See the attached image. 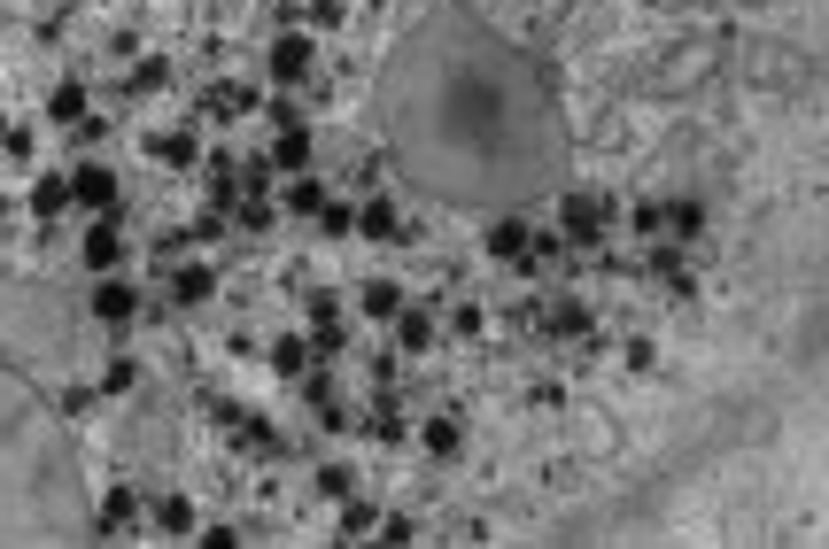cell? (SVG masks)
I'll list each match as a JSON object with an SVG mask.
<instances>
[{
    "label": "cell",
    "mask_w": 829,
    "mask_h": 549,
    "mask_svg": "<svg viewBox=\"0 0 829 549\" xmlns=\"http://www.w3.org/2000/svg\"><path fill=\"white\" fill-rule=\"evenodd\" d=\"M70 202L94 210V217H125V178H117L109 163H78V170H70Z\"/></svg>",
    "instance_id": "obj_1"
},
{
    "label": "cell",
    "mask_w": 829,
    "mask_h": 549,
    "mask_svg": "<svg viewBox=\"0 0 829 549\" xmlns=\"http://www.w3.org/2000/svg\"><path fill=\"white\" fill-rule=\"evenodd\" d=\"M558 225H566V240H597L605 225H613V194H597V187H582V194H558Z\"/></svg>",
    "instance_id": "obj_2"
},
{
    "label": "cell",
    "mask_w": 829,
    "mask_h": 549,
    "mask_svg": "<svg viewBox=\"0 0 829 549\" xmlns=\"http://www.w3.org/2000/svg\"><path fill=\"white\" fill-rule=\"evenodd\" d=\"M264 70H272L280 85H303V77L318 70V55H310V32H280V39H272V55H264Z\"/></svg>",
    "instance_id": "obj_3"
},
{
    "label": "cell",
    "mask_w": 829,
    "mask_h": 549,
    "mask_svg": "<svg viewBox=\"0 0 829 549\" xmlns=\"http://www.w3.org/2000/svg\"><path fill=\"white\" fill-rule=\"evenodd\" d=\"M163 295H171L179 310H194V302H210V295H217V271H210L202 255H179V263H171V287H163Z\"/></svg>",
    "instance_id": "obj_4"
},
{
    "label": "cell",
    "mask_w": 829,
    "mask_h": 549,
    "mask_svg": "<svg viewBox=\"0 0 829 549\" xmlns=\"http://www.w3.org/2000/svg\"><path fill=\"white\" fill-rule=\"evenodd\" d=\"M94 318H102L109 333H125V325L140 318V295H132V287L117 279V271H102V287H94Z\"/></svg>",
    "instance_id": "obj_5"
},
{
    "label": "cell",
    "mask_w": 829,
    "mask_h": 549,
    "mask_svg": "<svg viewBox=\"0 0 829 549\" xmlns=\"http://www.w3.org/2000/svg\"><path fill=\"white\" fill-rule=\"evenodd\" d=\"M350 341V325H342V302L334 295H310V356H334Z\"/></svg>",
    "instance_id": "obj_6"
},
{
    "label": "cell",
    "mask_w": 829,
    "mask_h": 549,
    "mask_svg": "<svg viewBox=\"0 0 829 549\" xmlns=\"http://www.w3.org/2000/svg\"><path fill=\"white\" fill-rule=\"evenodd\" d=\"M388 325H395V348H403V356H427V348H435V310H427V302H403Z\"/></svg>",
    "instance_id": "obj_7"
},
{
    "label": "cell",
    "mask_w": 829,
    "mask_h": 549,
    "mask_svg": "<svg viewBox=\"0 0 829 549\" xmlns=\"http://www.w3.org/2000/svg\"><path fill=\"white\" fill-rule=\"evenodd\" d=\"M528 325H543V333H566V341H582V333H590V302H573V295H558L550 310L535 302V318H528Z\"/></svg>",
    "instance_id": "obj_8"
},
{
    "label": "cell",
    "mask_w": 829,
    "mask_h": 549,
    "mask_svg": "<svg viewBox=\"0 0 829 549\" xmlns=\"http://www.w3.org/2000/svg\"><path fill=\"white\" fill-rule=\"evenodd\" d=\"M272 170H310V124H280V140H272V155H264Z\"/></svg>",
    "instance_id": "obj_9"
},
{
    "label": "cell",
    "mask_w": 829,
    "mask_h": 549,
    "mask_svg": "<svg viewBox=\"0 0 829 549\" xmlns=\"http://www.w3.org/2000/svg\"><path fill=\"white\" fill-rule=\"evenodd\" d=\"M117 263H125V225L102 217V225L86 232V271H117Z\"/></svg>",
    "instance_id": "obj_10"
},
{
    "label": "cell",
    "mask_w": 829,
    "mask_h": 549,
    "mask_svg": "<svg viewBox=\"0 0 829 549\" xmlns=\"http://www.w3.org/2000/svg\"><path fill=\"white\" fill-rule=\"evenodd\" d=\"M659 232H675V240H698V232H706V202H690V194L659 202Z\"/></svg>",
    "instance_id": "obj_11"
},
{
    "label": "cell",
    "mask_w": 829,
    "mask_h": 549,
    "mask_svg": "<svg viewBox=\"0 0 829 549\" xmlns=\"http://www.w3.org/2000/svg\"><path fill=\"white\" fill-rule=\"evenodd\" d=\"M132 518H140V496L132 488H109L102 511H94V534H132Z\"/></svg>",
    "instance_id": "obj_12"
},
{
    "label": "cell",
    "mask_w": 829,
    "mask_h": 549,
    "mask_svg": "<svg viewBox=\"0 0 829 549\" xmlns=\"http://www.w3.org/2000/svg\"><path fill=\"white\" fill-rule=\"evenodd\" d=\"M488 255L520 271V263H528V225H520V217H496V225H488Z\"/></svg>",
    "instance_id": "obj_13"
},
{
    "label": "cell",
    "mask_w": 829,
    "mask_h": 549,
    "mask_svg": "<svg viewBox=\"0 0 829 549\" xmlns=\"http://www.w3.org/2000/svg\"><path fill=\"white\" fill-rule=\"evenodd\" d=\"M419 449L435 456V465H450V456L465 449V433H458V418H450V410H442V418H427V426H419Z\"/></svg>",
    "instance_id": "obj_14"
},
{
    "label": "cell",
    "mask_w": 829,
    "mask_h": 549,
    "mask_svg": "<svg viewBox=\"0 0 829 549\" xmlns=\"http://www.w3.org/2000/svg\"><path fill=\"white\" fill-rule=\"evenodd\" d=\"M357 232H365V240H395V232H403L395 202H388V194H365V210H357Z\"/></svg>",
    "instance_id": "obj_15"
},
{
    "label": "cell",
    "mask_w": 829,
    "mask_h": 549,
    "mask_svg": "<svg viewBox=\"0 0 829 549\" xmlns=\"http://www.w3.org/2000/svg\"><path fill=\"white\" fill-rule=\"evenodd\" d=\"M357 310H365L372 325H388V318L403 310V287H395V279H365V287H357Z\"/></svg>",
    "instance_id": "obj_16"
},
{
    "label": "cell",
    "mask_w": 829,
    "mask_h": 549,
    "mask_svg": "<svg viewBox=\"0 0 829 549\" xmlns=\"http://www.w3.org/2000/svg\"><path fill=\"white\" fill-rule=\"evenodd\" d=\"M233 449H240V456H280V433H272L264 418L240 410V418H233Z\"/></svg>",
    "instance_id": "obj_17"
},
{
    "label": "cell",
    "mask_w": 829,
    "mask_h": 549,
    "mask_svg": "<svg viewBox=\"0 0 829 549\" xmlns=\"http://www.w3.org/2000/svg\"><path fill=\"white\" fill-rule=\"evenodd\" d=\"M194 526H202V511H194L187 496H155V534L179 541V534H194Z\"/></svg>",
    "instance_id": "obj_18"
},
{
    "label": "cell",
    "mask_w": 829,
    "mask_h": 549,
    "mask_svg": "<svg viewBox=\"0 0 829 549\" xmlns=\"http://www.w3.org/2000/svg\"><path fill=\"white\" fill-rule=\"evenodd\" d=\"M318 202H325L318 170H295V178H287V194H280V210H287V217H318Z\"/></svg>",
    "instance_id": "obj_19"
},
{
    "label": "cell",
    "mask_w": 829,
    "mask_h": 549,
    "mask_svg": "<svg viewBox=\"0 0 829 549\" xmlns=\"http://www.w3.org/2000/svg\"><path fill=\"white\" fill-rule=\"evenodd\" d=\"M643 271H651V279H659V287H675V295H690V263H683V248H651V255H643Z\"/></svg>",
    "instance_id": "obj_20"
},
{
    "label": "cell",
    "mask_w": 829,
    "mask_h": 549,
    "mask_svg": "<svg viewBox=\"0 0 829 549\" xmlns=\"http://www.w3.org/2000/svg\"><path fill=\"white\" fill-rule=\"evenodd\" d=\"M257 102H264L257 85H210V94H202V109H210V117H248Z\"/></svg>",
    "instance_id": "obj_21"
},
{
    "label": "cell",
    "mask_w": 829,
    "mask_h": 549,
    "mask_svg": "<svg viewBox=\"0 0 829 549\" xmlns=\"http://www.w3.org/2000/svg\"><path fill=\"white\" fill-rule=\"evenodd\" d=\"M147 155H155V163H194V155H202V140L171 124V132H147Z\"/></svg>",
    "instance_id": "obj_22"
},
{
    "label": "cell",
    "mask_w": 829,
    "mask_h": 549,
    "mask_svg": "<svg viewBox=\"0 0 829 549\" xmlns=\"http://www.w3.org/2000/svg\"><path fill=\"white\" fill-rule=\"evenodd\" d=\"M365 441H388V449L403 441V410H395L388 395H372V410H365Z\"/></svg>",
    "instance_id": "obj_23"
},
{
    "label": "cell",
    "mask_w": 829,
    "mask_h": 549,
    "mask_svg": "<svg viewBox=\"0 0 829 549\" xmlns=\"http://www.w3.org/2000/svg\"><path fill=\"white\" fill-rule=\"evenodd\" d=\"M310 363H318V356H310V341H303V333H287V341H272V372H280V380H295V372H310Z\"/></svg>",
    "instance_id": "obj_24"
},
{
    "label": "cell",
    "mask_w": 829,
    "mask_h": 549,
    "mask_svg": "<svg viewBox=\"0 0 829 549\" xmlns=\"http://www.w3.org/2000/svg\"><path fill=\"white\" fill-rule=\"evenodd\" d=\"M32 210H39L47 225H55V217L70 210V178H62V170H47V178H39V187H32Z\"/></svg>",
    "instance_id": "obj_25"
},
{
    "label": "cell",
    "mask_w": 829,
    "mask_h": 549,
    "mask_svg": "<svg viewBox=\"0 0 829 549\" xmlns=\"http://www.w3.org/2000/svg\"><path fill=\"white\" fill-rule=\"evenodd\" d=\"M47 117H55V124H78V117H86V85H78V77H62L55 94H47Z\"/></svg>",
    "instance_id": "obj_26"
},
{
    "label": "cell",
    "mask_w": 829,
    "mask_h": 549,
    "mask_svg": "<svg viewBox=\"0 0 829 549\" xmlns=\"http://www.w3.org/2000/svg\"><path fill=\"white\" fill-rule=\"evenodd\" d=\"M163 85H171V62H163V55H140L132 77H125V94H163Z\"/></svg>",
    "instance_id": "obj_27"
},
{
    "label": "cell",
    "mask_w": 829,
    "mask_h": 549,
    "mask_svg": "<svg viewBox=\"0 0 829 549\" xmlns=\"http://www.w3.org/2000/svg\"><path fill=\"white\" fill-rule=\"evenodd\" d=\"M380 526V503H365V496H342V541H365Z\"/></svg>",
    "instance_id": "obj_28"
},
{
    "label": "cell",
    "mask_w": 829,
    "mask_h": 549,
    "mask_svg": "<svg viewBox=\"0 0 829 549\" xmlns=\"http://www.w3.org/2000/svg\"><path fill=\"white\" fill-rule=\"evenodd\" d=\"M295 395H303L310 410H325V403H334V372H325V363H310V372H295Z\"/></svg>",
    "instance_id": "obj_29"
},
{
    "label": "cell",
    "mask_w": 829,
    "mask_h": 549,
    "mask_svg": "<svg viewBox=\"0 0 829 549\" xmlns=\"http://www.w3.org/2000/svg\"><path fill=\"white\" fill-rule=\"evenodd\" d=\"M318 496H325V503L357 496V473H350V465H318Z\"/></svg>",
    "instance_id": "obj_30"
},
{
    "label": "cell",
    "mask_w": 829,
    "mask_h": 549,
    "mask_svg": "<svg viewBox=\"0 0 829 549\" xmlns=\"http://www.w3.org/2000/svg\"><path fill=\"white\" fill-rule=\"evenodd\" d=\"M318 232H357V210L325 194V202H318Z\"/></svg>",
    "instance_id": "obj_31"
},
{
    "label": "cell",
    "mask_w": 829,
    "mask_h": 549,
    "mask_svg": "<svg viewBox=\"0 0 829 549\" xmlns=\"http://www.w3.org/2000/svg\"><path fill=\"white\" fill-rule=\"evenodd\" d=\"M102 387H109V395H132V387H140V363H132V356H117L109 372H102Z\"/></svg>",
    "instance_id": "obj_32"
},
{
    "label": "cell",
    "mask_w": 829,
    "mask_h": 549,
    "mask_svg": "<svg viewBox=\"0 0 829 549\" xmlns=\"http://www.w3.org/2000/svg\"><path fill=\"white\" fill-rule=\"evenodd\" d=\"M380 541H419V518H403V511H380V526H372Z\"/></svg>",
    "instance_id": "obj_33"
},
{
    "label": "cell",
    "mask_w": 829,
    "mask_h": 549,
    "mask_svg": "<svg viewBox=\"0 0 829 549\" xmlns=\"http://www.w3.org/2000/svg\"><path fill=\"white\" fill-rule=\"evenodd\" d=\"M303 16H310V24H318V32H334V24H342V16H350V0H310V9H303Z\"/></svg>",
    "instance_id": "obj_34"
},
{
    "label": "cell",
    "mask_w": 829,
    "mask_h": 549,
    "mask_svg": "<svg viewBox=\"0 0 829 549\" xmlns=\"http://www.w3.org/2000/svg\"><path fill=\"white\" fill-rule=\"evenodd\" d=\"M481 318H488V310H473V302H458V310H450V333H465V341H473V333H481Z\"/></svg>",
    "instance_id": "obj_35"
},
{
    "label": "cell",
    "mask_w": 829,
    "mask_h": 549,
    "mask_svg": "<svg viewBox=\"0 0 829 549\" xmlns=\"http://www.w3.org/2000/svg\"><path fill=\"white\" fill-rule=\"evenodd\" d=\"M0 217H9V194H0Z\"/></svg>",
    "instance_id": "obj_36"
}]
</instances>
